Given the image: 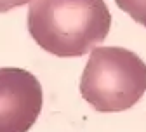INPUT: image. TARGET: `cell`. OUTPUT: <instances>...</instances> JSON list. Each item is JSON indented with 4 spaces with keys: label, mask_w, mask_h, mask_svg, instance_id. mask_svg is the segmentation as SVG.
<instances>
[{
    "label": "cell",
    "mask_w": 146,
    "mask_h": 132,
    "mask_svg": "<svg viewBox=\"0 0 146 132\" xmlns=\"http://www.w3.org/2000/svg\"><path fill=\"white\" fill-rule=\"evenodd\" d=\"M30 2H31V0H0V12H7V11H11V9L26 5V4H30Z\"/></svg>",
    "instance_id": "cell-5"
},
{
    "label": "cell",
    "mask_w": 146,
    "mask_h": 132,
    "mask_svg": "<svg viewBox=\"0 0 146 132\" xmlns=\"http://www.w3.org/2000/svg\"><path fill=\"white\" fill-rule=\"evenodd\" d=\"M44 104L42 85L23 68H0V132H30Z\"/></svg>",
    "instance_id": "cell-3"
},
{
    "label": "cell",
    "mask_w": 146,
    "mask_h": 132,
    "mask_svg": "<svg viewBox=\"0 0 146 132\" xmlns=\"http://www.w3.org/2000/svg\"><path fill=\"white\" fill-rule=\"evenodd\" d=\"M111 28L104 0H31L28 31L36 45L58 58H78L99 45Z\"/></svg>",
    "instance_id": "cell-1"
},
{
    "label": "cell",
    "mask_w": 146,
    "mask_h": 132,
    "mask_svg": "<svg viewBox=\"0 0 146 132\" xmlns=\"http://www.w3.org/2000/svg\"><path fill=\"white\" fill-rule=\"evenodd\" d=\"M115 2L136 23L146 26V0H115Z\"/></svg>",
    "instance_id": "cell-4"
},
{
    "label": "cell",
    "mask_w": 146,
    "mask_h": 132,
    "mask_svg": "<svg viewBox=\"0 0 146 132\" xmlns=\"http://www.w3.org/2000/svg\"><path fill=\"white\" fill-rule=\"evenodd\" d=\"M146 92V64L123 47H94L80 78L82 98L101 113L132 108Z\"/></svg>",
    "instance_id": "cell-2"
}]
</instances>
